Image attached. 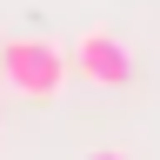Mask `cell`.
Returning <instances> with one entry per match:
<instances>
[{
  "instance_id": "7a4b0ae2",
  "label": "cell",
  "mask_w": 160,
  "mask_h": 160,
  "mask_svg": "<svg viewBox=\"0 0 160 160\" xmlns=\"http://www.w3.org/2000/svg\"><path fill=\"white\" fill-rule=\"evenodd\" d=\"M67 60H73L80 80H93V87H127V80H133V53H127V40L107 33V27H87V33L67 47Z\"/></svg>"
},
{
  "instance_id": "3957f363",
  "label": "cell",
  "mask_w": 160,
  "mask_h": 160,
  "mask_svg": "<svg viewBox=\"0 0 160 160\" xmlns=\"http://www.w3.org/2000/svg\"><path fill=\"white\" fill-rule=\"evenodd\" d=\"M87 160H127V153H120V147H107V153H87Z\"/></svg>"
},
{
  "instance_id": "6da1fadb",
  "label": "cell",
  "mask_w": 160,
  "mask_h": 160,
  "mask_svg": "<svg viewBox=\"0 0 160 160\" xmlns=\"http://www.w3.org/2000/svg\"><path fill=\"white\" fill-rule=\"evenodd\" d=\"M67 80H73V60H67L60 40H33V33L0 40V87L7 93H20V100H60Z\"/></svg>"
}]
</instances>
